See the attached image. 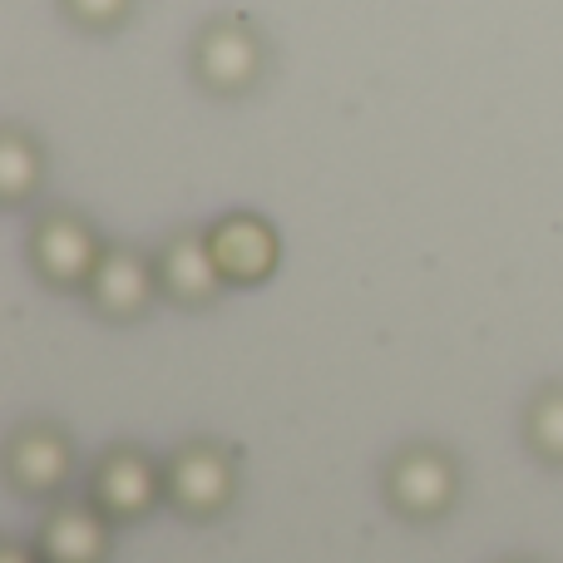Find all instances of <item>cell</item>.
Segmentation results:
<instances>
[{
	"label": "cell",
	"instance_id": "obj_15",
	"mask_svg": "<svg viewBox=\"0 0 563 563\" xmlns=\"http://www.w3.org/2000/svg\"><path fill=\"white\" fill-rule=\"evenodd\" d=\"M505 563H534V559H505Z\"/></svg>",
	"mask_w": 563,
	"mask_h": 563
},
{
	"label": "cell",
	"instance_id": "obj_11",
	"mask_svg": "<svg viewBox=\"0 0 563 563\" xmlns=\"http://www.w3.org/2000/svg\"><path fill=\"white\" fill-rule=\"evenodd\" d=\"M40 188H45V148L20 124H5L0 129V203L25 208Z\"/></svg>",
	"mask_w": 563,
	"mask_h": 563
},
{
	"label": "cell",
	"instance_id": "obj_8",
	"mask_svg": "<svg viewBox=\"0 0 563 563\" xmlns=\"http://www.w3.org/2000/svg\"><path fill=\"white\" fill-rule=\"evenodd\" d=\"M158 291L164 287H158V263L154 257H144L139 247H104V257H99L85 297L104 321L129 327V321H139L148 307H154Z\"/></svg>",
	"mask_w": 563,
	"mask_h": 563
},
{
	"label": "cell",
	"instance_id": "obj_4",
	"mask_svg": "<svg viewBox=\"0 0 563 563\" xmlns=\"http://www.w3.org/2000/svg\"><path fill=\"white\" fill-rule=\"evenodd\" d=\"M238 495V460L218 440H194L174 450L164 465V505H174L184 519H218Z\"/></svg>",
	"mask_w": 563,
	"mask_h": 563
},
{
	"label": "cell",
	"instance_id": "obj_14",
	"mask_svg": "<svg viewBox=\"0 0 563 563\" xmlns=\"http://www.w3.org/2000/svg\"><path fill=\"white\" fill-rule=\"evenodd\" d=\"M0 563H45V559H40V549L15 544V539H10V544H0Z\"/></svg>",
	"mask_w": 563,
	"mask_h": 563
},
{
	"label": "cell",
	"instance_id": "obj_12",
	"mask_svg": "<svg viewBox=\"0 0 563 563\" xmlns=\"http://www.w3.org/2000/svg\"><path fill=\"white\" fill-rule=\"evenodd\" d=\"M525 440L544 465L563 470V380L534 390V400L525 410Z\"/></svg>",
	"mask_w": 563,
	"mask_h": 563
},
{
	"label": "cell",
	"instance_id": "obj_6",
	"mask_svg": "<svg viewBox=\"0 0 563 563\" xmlns=\"http://www.w3.org/2000/svg\"><path fill=\"white\" fill-rule=\"evenodd\" d=\"M208 247H213V263L223 273L228 287H263L277 277L282 267V238L263 213H223L208 228Z\"/></svg>",
	"mask_w": 563,
	"mask_h": 563
},
{
	"label": "cell",
	"instance_id": "obj_7",
	"mask_svg": "<svg viewBox=\"0 0 563 563\" xmlns=\"http://www.w3.org/2000/svg\"><path fill=\"white\" fill-rule=\"evenodd\" d=\"M5 475H10V485H15V495L59 499L65 485L75 479V445H69V435L59 426L30 420L5 445Z\"/></svg>",
	"mask_w": 563,
	"mask_h": 563
},
{
	"label": "cell",
	"instance_id": "obj_13",
	"mask_svg": "<svg viewBox=\"0 0 563 563\" xmlns=\"http://www.w3.org/2000/svg\"><path fill=\"white\" fill-rule=\"evenodd\" d=\"M65 20L85 35H114V30L129 25L134 15V0H59Z\"/></svg>",
	"mask_w": 563,
	"mask_h": 563
},
{
	"label": "cell",
	"instance_id": "obj_10",
	"mask_svg": "<svg viewBox=\"0 0 563 563\" xmlns=\"http://www.w3.org/2000/svg\"><path fill=\"white\" fill-rule=\"evenodd\" d=\"M45 563H104L109 559V519L95 499H59L45 515L35 539Z\"/></svg>",
	"mask_w": 563,
	"mask_h": 563
},
{
	"label": "cell",
	"instance_id": "obj_1",
	"mask_svg": "<svg viewBox=\"0 0 563 563\" xmlns=\"http://www.w3.org/2000/svg\"><path fill=\"white\" fill-rule=\"evenodd\" d=\"M267 69V45L247 15H213L188 45V75L213 99H243Z\"/></svg>",
	"mask_w": 563,
	"mask_h": 563
},
{
	"label": "cell",
	"instance_id": "obj_2",
	"mask_svg": "<svg viewBox=\"0 0 563 563\" xmlns=\"http://www.w3.org/2000/svg\"><path fill=\"white\" fill-rule=\"evenodd\" d=\"M380 495L410 525H435V519L450 515L460 495V465L445 445H430V440H416V445H400L396 455L380 470Z\"/></svg>",
	"mask_w": 563,
	"mask_h": 563
},
{
	"label": "cell",
	"instance_id": "obj_9",
	"mask_svg": "<svg viewBox=\"0 0 563 563\" xmlns=\"http://www.w3.org/2000/svg\"><path fill=\"white\" fill-rule=\"evenodd\" d=\"M158 287H164L168 301L198 311L213 307L218 291L228 287L223 273L213 263V247H208V233H174L164 247H158Z\"/></svg>",
	"mask_w": 563,
	"mask_h": 563
},
{
	"label": "cell",
	"instance_id": "obj_3",
	"mask_svg": "<svg viewBox=\"0 0 563 563\" xmlns=\"http://www.w3.org/2000/svg\"><path fill=\"white\" fill-rule=\"evenodd\" d=\"M104 238L95 233V223L69 208H49L30 223L25 238V257H30V273H35L45 287L55 291H85L89 277H95L99 257H104Z\"/></svg>",
	"mask_w": 563,
	"mask_h": 563
},
{
	"label": "cell",
	"instance_id": "obj_5",
	"mask_svg": "<svg viewBox=\"0 0 563 563\" xmlns=\"http://www.w3.org/2000/svg\"><path fill=\"white\" fill-rule=\"evenodd\" d=\"M89 499L104 509L109 525H139L164 499V470L139 445H109L89 475Z\"/></svg>",
	"mask_w": 563,
	"mask_h": 563
}]
</instances>
